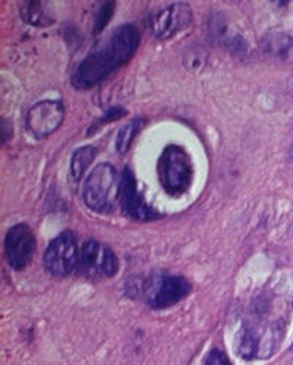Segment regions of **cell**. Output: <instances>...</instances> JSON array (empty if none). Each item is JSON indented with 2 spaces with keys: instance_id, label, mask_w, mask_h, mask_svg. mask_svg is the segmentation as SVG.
<instances>
[{
  "instance_id": "6da1fadb",
  "label": "cell",
  "mask_w": 293,
  "mask_h": 365,
  "mask_svg": "<svg viewBox=\"0 0 293 365\" xmlns=\"http://www.w3.org/2000/svg\"><path fill=\"white\" fill-rule=\"evenodd\" d=\"M140 44L138 28L132 24L121 25L107 38L106 43L90 53L78 65L72 84L78 90H88L104 81L109 75L126 65Z\"/></svg>"
},
{
  "instance_id": "7a4b0ae2",
  "label": "cell",
  "mask_w": 293,
  "mask_h": 365,
  "mask_svg": "<svg viewBox=\"0 0 293 365\" xmlns=\"http://www.w3.org/2000/svg\"><path fill=\"white\" fill-rule=\"evenodd\" d=\"M286 321L283 318L265 321L263 318L246 320L234 339L237 352L245 359L270 358L285 337Z\"/></svg>"
},
{
  "instance_id": "3957f363",
  "label": "cell",
  "mask_w": 293,
  "mask_h": 365,
  "mask_svg": "<svg viewBox=\"0 0 293 365\" xmlns=\"http://www.w3.org/2000/svg\"><path fill=\"white\" fill-rule=\"evenodd\" d=\"M83 196L88 208L95 213H107L121 196V179L117 170L109 163L95 166L84 184Z\"/></svg>"
},
{
  "instance_id": "277c9868",
  "label": "cell",
  "mask_w": 293,
  "mask_h": 365,
  "mask_svg": "<svg viewBox=\"0 0 293 365\" xmlns=\"http://www.w3.org/2000/svg\"><path fill=\"white\" fill-rule=\"evenodd\" d=\"M157 174L167 194L174 197L185 194L193 178V167L188 152L179 145L166 147L157 163Z\"/></svg>"
},
{
  "instance_id": "5b68a950",
  "label": "cell",
  "mask_w": 293,
  "mask_h": 365,
  "mask_svg": "<svg viewBox=\"0 0 293 365\" xmlns=\"http://www.w3.org/2000/svg\"><path fill=\"white\" fill-rule=\"evenodd\" d=\"M117 267L119 263L109 246L94 239L83 244L76 263V272L81 276L92 280L112 277L116 275Z\"/></svg>"
},
{
  "instance_id": "8992f818",
  "label": "cell",
  "mask_w": 293,
  "mask_h": 365,
  "mask_svg": "<svg viewBox=\"0 0 293 365\" xmlns=\"http://www.w3.org/2000/svg\"><path fill=\"white\" fill-rule=\"evenodd\" d=\"M78 256H80V249H78L75 235L72 232H64L49 244L43 263L49 273L64 277L76 268Z\"/></svg>"
},
{
  "instance_id": "52a82bcc",
  "label": "cell",
  "mask_w": 293,
  "mask_h": 365,
  "mask_svg": "<svg viewBox=\"0 0 293 365\" xmlns=\"http://www.w3.org/2000/svg\"><path fill=\"white\" fill-rule=\"evenodd\" d=\"M65 121V106L59 100L35 103L27 113V131L37 140L47 138Z\"/></svg>"
},
{
  "instance_id": "ba28073f",
  "label": "cell",
  "mask_w": 293,
  "mask_h": 365,
  "mask_svg": "<svg viewBox=\"0 0 293 365\" xmlns=\"http://www.w3.org/2000/svg\"><path fill=\"white\" fill-rule=\"evenodd\" d=\"M35 251V237L28 225L19 223L11 227L5 238V256L15 270H23L32 260Z\"/></svg>"
},
{
  "instance_id": "9c48e42d",
  "label": "cell",
  "mask_w": 293,
  "mask_h": 365,
  "mask_svg": "<svg viewBox=\"0 0 293 365\" xmlns=\"http://www.w3.org/2000/svg\"><path fill=\"white\" fill-rule=\"evenodd\" d=\"M193 19L189 5L174 4L155 13L151 21V31L157 40H169L178 32L185 31Z\"/></svg>"
},
{
  "instance_id": "30bf717a",
  "label": "cell",
  "mask_w": 293,
  "mask_h": 365,
  "mask_svg": "<svg viewBox=\"0 0 293 365\" xmlns=\"http://www.w3.org/2000/svg\"><path fill=\"white\" fill-rule=\"evenodd\" d=\"M119 198H121L122 210L131 219L145 222V220H153L159 217V213H155V211L143 200L138 189H136L135 176L129 169H125L122 174Z\"/></svg>"
},
{
  "instance_id": "8fae6325",
  "label": "cell",
  "mask_w": 293,
  "mask_h": 365,
  "mask_svg": "<svg viewBox=\"0 0 293 365\" xmlns=\"http://www.w3.org/2000/svg\"><path fill=\"white\" fill-rule=\"evenodd\" d=\"M191 292V283L181 276H165L148 298V305L155 310L169 309Z\"/></svg>"
},
{
  "instance_id": "7c38bea8",
  "label": "cell",
  "mask_w": 293,
  "mask_h": 365,
  "mask_svg": "<svg viewBox=\"0 0 293 365\" xmlns=\"http://www.w3.org/2000/svg\"><path fill=\"white\" fill-rule=\"evenodd\" d=\"M261 50L267 59L287 64L293 61V37L286 32H268L261 38Z\"/></svg>"
},
{
  "instance_id": "4fadbf2b",
  "label": "cell",
  "mask_w": 293,
  "mask_h": 365,
  "mask_svg": "<svg viewBox=\"0 0 293 365\" xmlns=\"http://www.w3.org/2000/svg\"><path fill=\"white\" fill-rule=\"evenodd\" d=\"M21 15L24 21L30 25L43 27L50 24L44 0H24L21 5Z\"/></svg>"
},
{
  "instance_id": "5bb4252c",
  "label": "cell",
  "mask_w": 293,
  "mask_h": 365,
  "mask_svg": "<svg viewBox=\"0 0 293 365\" xmlns=\"http://www.w3.org/2000/svg\"><path fill=\"white\" fill-rule=\"evenodd\" d=\"M95 155L97 151L92 145L81 147L73 152L71 159V175L75 181H80L84 176L88 166L95 159Z\"/></svg>"
},
{
  "instance_id": "9a60e30c",
  "label": "cell",
  "mask_w": 293,
  "mask_h": 365,
  "mask_svg": "<svg viewBox=\"0 0 293 365\" xmlns=\"http://www.w3.org/2000/svg\"><path fill=\"white\" fill-rule=\"evenodd\" d=\"M145 121L143 118H136L133 121H131L129 124H126L124 128H121L119 133L116 137V150L121 155H125V152L131 148L135 137L138 136V132L143 129Z\"/></svg>"
},
{
  "instance_id": "2e32d148",
  "label": "cell",
  "mask_w": 293,
  "mask_h": 365,
  "mask_svg": "<svg viewBox=\"0 0 293 365\" xmlns=\"http://www.w3.org/2000/svg\"><path fill=\"white\" fill-rule=\"evenodd\" d=\"M113 9H114V0H102L100 8L95 12L94 32H100L104 30V27L110 21V18L113 16Z\"/></svg>"
},
{
  "instance_id": "e0dca14e",
  "label": "cell",
  "mask_w": 293,
  "mask_h": 365,
  "mask_svg": "<svg viewBox=\"0 0 293 365\" xmlns=\"http://www.w3.org/2000/svg\"><path fill=\"white\" fill-rule=\"evenodd\" d=\"M125 114V110L122 109V107H113L112 110H109V112H106L103 116L97 121L91 128L92 129H99V126H102V125H104V124H109V122H113V121H117V119H121L122 116Z\"/></svg>"
},
{
  "instance_id": "ac0fdd59",
  "label": "cell",
  "mask_w": 293,
  "mask_h": 365,
  "mask_svg": "<svg viewBox=\"0 0 293 365\" xmlns=\"http://www.w3.org/2000/svg\"><path fill=\"white\" fill-rule=\"evenodd\" d=\"M204 365H232L229 358L219 349H214L208 354Z\"/></svg>"
},
{
  "instance_id": "d6986e66",
  "label": "cell",
  "mask_w": 293,
  "mask_h": 365,
  "mask_svg": "<svg viewBox=\"0 0 293 365\" xmlns=\"http://www.w3.org/2000/svg\"><path fill=\"white\" fill-rule=\"evenodd\" d=\"M229 2H242V0H229Z\"/></svg>"
},
{
  "instance_id": "ffe728a7",
  "label": "cell",
  "mask_w": 293,
  "mask_h": 365,
  "mask_svg": "<svg viewBox=\"0 0 293 365\" xmlns=\"http://www.w3.org/2000/svg\"><path fill=\"white\" fill-rule=\"evenodd\" d=\"M286 365H293V359H290V361H289Z\"/></svg>"
},
{
  "instance_id": "44dd1931",
  "label": "cell",
  "mask_w": 293,
  "mask_h": 365,
  "mask_svg": "<svg viewBox=\"0 0 293 365\" xmlns=\"http://www.w3.org/2000/svg\"><path fill=\"white\" fill-rule=\"evenodd\" d=\"M292 351H293V347H292Z\"/></svg>"
}]
</instances>
